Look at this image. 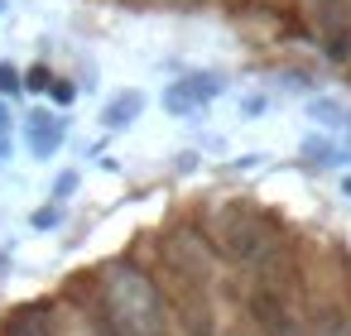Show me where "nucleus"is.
I'll use <instances>...</instances> for the list:
<instances>
[{"mask_svg": "<svg viewBox=\"0 0 351 336\" xmlns=\"http://www.w3.org/2000/svg\"><path fill=\"white\" fill-rule=\"evenodd\" d=\"M101 331L106 336H169V307L154 279L135 264H116L101 283Z\"/></svg>", "mask_w": 351, "mask_h": 336, "instance_id": "nucleus-1", "label": "nucleus"}, {"mask_svg": "<svg viewBox=\"0 0 351 336\" xmlns=\"http://www.w3.org/2000/svg\"><path fill=\"white\" fill-rule=\"evenodd\" d=\"M178 298H173V317L183 322L188 336H217V322H212V302L202 298V283L193 279H178Z\"/></svg>", "mask_w": 351, "mask_h": 336, "instance_id": "nucleus-3", "label": "nucleus"}, {"mask_svg": "<svg viewBox=\"0 0 351 336\" xmlns=\"http://www.w3.org/2000/svg\"><path fill=\"white\" fill-rule=\"evenodd\" d=\"M317 336H351V312H341V307H332V312L322 317V326H317Z\"/></svg>", "mask_w": 351, "mask_h": 336, "instance_id": "nucleus-5", "label": "nucleus"}, {"mask_svg": "<svg viewBox=\"0 0 351 336\" xmlns=\"http://www.w3.org/2000/svg\"><path fill=\"white\" fill-rule=\"evenodd\" d=\"M231 336H250V331H231Z\"/></svg>", "mask_w": 351, "mask_h": 336, "instance_id": "nucleus-8", "label": "nucleus"}, {"mask_svg": "<svg viewBox=\"0 0 351 336\" xmlns=\"http://www.w3.org/2000/svg\"><path fill=\"white\" fill-rule=\"evenodd\" d=\"M346 192H351V183H346Z\"/></svg>", "mask_w": 351, "mask_h": 336, "instance_id": "nucleus-9", "label": "nucleus"}, {"mask_svg": "<svg viewBox=\"0 0 351 336\" xmlns=\"http://www.w3.org/2000/svg\"><path fill=\"white\" fill-rule=\"evenodd\" d=\"M265 336H308V326H303V322H293V317H284V322H279V326H269Z\"/></svg>", "mask_w": 351, "mask_h": 336, "instance_id": "nucleus-7", "label": "nucleus"}, {"mask_svg": "<svg viewBox=\"0 0 351 336\" xmlns=\"http://www.w3.org/2000/svg\"><path fill=\"white\" fill-rule=\"evenodd\" d=\"M274 226L265 221V216H255V211H245V207H231V211H221V250L236 259V264H265L269 255H274Z\"/></svg>", "mask_w": 351, "mask_h": 336, "instance_id": "nucleus-2", "label": "nucleus"}, {"mask_svg": "<svg viewBox=\"0 0 351 336\" xmlns=\"http://www.w3.org/2000/svg\"><path fill=\"white\" fill-rule=\"evenodd\" d=\"M135 111H140V96H125V101H116V106L106 111V125H121V120H135Z\"/></svg>", "mask_w": 351, "mask_h": 336, "instance_id": "nucleus-6", "label": "nucleus"}, {"mask_svg": "<svg viewBox=\"0 0 351 336\" xmlns=\"http://www.w3.org/2000/svg\"><path fill=\"white\" fill-rule=\"evenodd\" d=\"M29 130H34V154H39V159H49V154L63 144V120L34 116V120H29Z\"/></svg>", "mask_w": 351, "mask_h": 336, "instance_id": "nucleus-4", "label": "nucleus"}]
</instances>
